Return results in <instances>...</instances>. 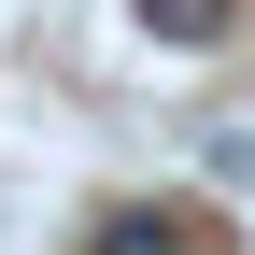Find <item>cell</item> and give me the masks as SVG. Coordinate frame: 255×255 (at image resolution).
Returning <instances> with one entry per match:
<instances>
[{
    "label": "cell",
    "instance_id": "1",
    "mask_svg": "<svg viewBox=\"0 0 255 255\" xmlns=\"http://www.w3.org/2000/svg\"><path fill=\"white\" fill-rule=\"evenodd\" d=\"M128 14H142L156 43H227V14H241V0H128Z\"/></svg>",
    "mask_w": 255,
    "mask_h": 255
},
{
    "label": "cell",
    "instance_id": "2",
    "mask_svg": "<svg viewBox=\"0 0 255 255\" xmlns=\"http://www.w3.org/2000/svg\"><path fill=\"white\" fill-rule=\"evenodd\" d=\"M85 255H184V227H170V213H100Z\"/></svg>",
    "mask_w": 255,
    "mask_h": 255
}]
</instances>
